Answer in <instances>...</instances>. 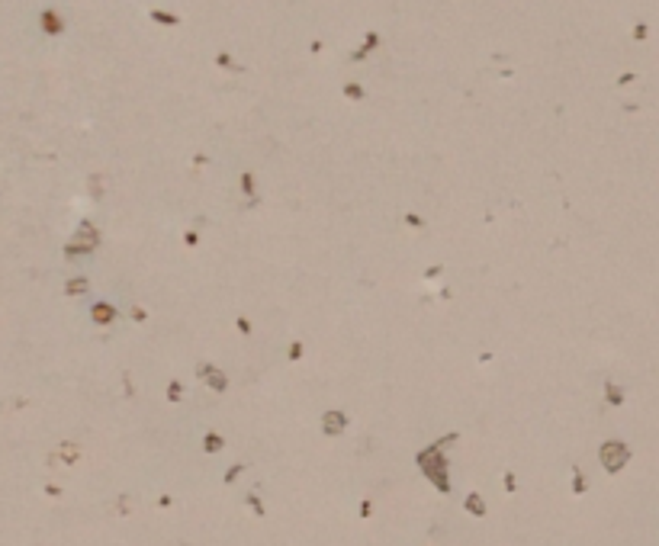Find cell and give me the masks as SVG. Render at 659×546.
Returning <instances> with one entry per match:
<instances>
[{"label": "cell", "instance_id": "obj_17", "mask_svg": "<svg viewBox=\"0 0 659 546\" xmlns=\"http://www.w3.org/2000/svg\"><path fill=\"white\" fill-rule=\"evenodd\" d=\"M344 93H348V97H354V100H360V97H364V90H360L357 84H348V87H344Z\"/></svg>", "mask_w": 659, "mask_h": 546}, {"label": "cell", "instance_id": "obj_10", "mask_svg": "<svg viewBox=\"0 0 659 546\" xmlns=\"http://www.w3.org/2000/svg\"><path fill=\"white\" fill-rule=\"evenodd\" d=\"M604 392H608V402H611V405H621V402H624L621 389H617V386H611V382H608V389H604Z\"/></svg>", "mask_w": 659, "mask_h": 546}, {"label": "cell", "instance_id": "obj_9", "mask_svg": "<svg viewBox=\"0 0 659 546\" xmlns=\"http://www.w3.org/2000/svg\"><path fill=\"white\" fill-rule=\"evenodd\" d=\"M573 491H576V495H582V491H586V479H582V469H579V466L573 469Z\"/></svg>", "mask_w": 659, "mask_h": 546}, {"label": "cell", "instance_id": "obj_7", "mask_svg": "<svg viewBox=\"0 0 659 546\" xmlns=\"http://www.w3.org/2000/svg\"><path fill=\"white\" fill-rule=\"evenodd\" d=\"M466 511H470L473 517H482V514H486V501H482L476 491H470V495H466Z\"/></svg>", "mask_w": 659, "mask_h": 546}, {"label": "cell", "instance_id": "obj_15", "mask_svg": "<svg viewBox=\"0 0 659 546\" xmlns=\"http://www.w3.org/2000/svg\"><path fill=\"white\" fill-rule=\"evenodd\" d=\"M68 292H74V296L87 292V279H74V283H68Z\"/></svg>", "mask_w": 659, "mask_h": 546}, {"label": "cell", "instance_id": "obj_12", "mask_svg": "<svg viewBox=\"0 0 659 546\" xmlns=\"http://www.w3.org/2000/svg\"><path fill=\"white\" fill-rule=\"evenodd\" d=\"M248 508L254 511L257 517H264V504H261V498H257V495H248Z\"/></svg>", "mask_w": 659, "mask_h": 546}, {"label": "cell", "instance_id": "obj_18", "mask_svg": "<svg viewBox=\"0 0 659 546\" xmlns=\"http://www.w3.org/2000/svg\"><path fill=\"white\" fill-rule=\"evenodd\" d=\"M302 357V344L296 341V344H290V360H299Z\"/></svg>", "mask_w": 659, "mask_h": 546}, {"label": "cell", "instance_id": "obj_8", "mask_svg": "<svg viewBox=\"0 0 659 546\" xmlns=\"http://www.w3.org/2000/svg\"><path fill=\"white\" fill-rule=\"evenodd\" d=\"M167 399H171V402H180V399H183V386H180L177 379L167 382Z\"/></svg>", "mask_w": 659, "mask_h": 546}, {"label": "cell", "instance_id": "obj_21", "mask_svg": "<svg viewBox=\"0 0 659 546\" xmlns=\"http://www.w3.org/2000/svg\"><path fill=\"white\" fill-rule=\"evenodd\" d=\"M45 491H49L52 498H58V495H61V488H58V485H45Z\"/></svg>", "mask_w": 659, "mask_h": 546}, {"label": "cell", "instance_id": "obj_20", "mask_svg": "<svg viewBox=\"0 0 659 546\" xmlns=\"http://www.w3.org/2000/svg\"><path fill=\"white\" fill-rule=\"evenodd\" d=\"M370 511H373V504H370V501L360 504V517H370Z\"/></svg>", "mask_w": 659, "mask_h": 546}, {"label": "cell", "instance_id": "obj_16", "mask_svg": "<svg viewBox=\"0 0 659 546\" xmlns=\"http://www.w3.org/2000/svg\"><path fill=\"white\" fill-rule=\"evenodd\" d=\"M241 190H244V193L254 190V177H251V174H241Z\"/></svg>", "mask_w": 659, "mask_h": 546}, {"label": "cell", "instance_id": "obj_3", "mask_svg": "<svg viewBox=\"0 0 659 546\" xmlns=\"http://www.w3.org/2000/svg\"><path fill=\"white\" fill-rule=\"evenodd\" d=\"M196 376H203L209 382V386L216 389V392H225V386H228V379H225V373H219L213 363H203V366H196Z\"/></svg>", "mask_w": 659, "mask_h": 546}, {"label": "cell", "instance_id": "obj_5", "mask_svg": "<svg viewBox=\"0 0 659 546\" xmlns=\"http://www.w3.org/2000/svg\"><path fill=\"white\" fill-rule=\"evenodd\" d=\"M90 315H93V322H97V325H110L113 318H116V309H113V305H106V302H100V305H93Z\"/></svg>", "mask_w": 659, "mask_h": 546}, {"label": "cell", "instance_id": "obj_13", "mask_svg": "<svg viewBox=\"0 0 659 546\" xmlns=\"http://www.w3.org/2000/svg\"><path fill=\"white\" fill-rule=\"evenodd\" d=\"M42 26H49L52 32H61V23L55 19V13H45V16H42Z\"/></svg>", "mask_w": 659, "mask_h": 546}, {"label": "cell", "instance_id": "obj_19", "mask_svg": "<svg viewBox=\"0 0 659 546\" xmlns=\"http://www.w3.org/2000/svg\"><path fill=\"white\" fill-rule=\"evenodd\" d=\"M514 485H518V479H514V473H505V488H508V491H514Z\"/></svg>", "mask_w": 659, "mask_h": 546}, {"label": "cell", "instance_id": "obj_4", "mask_svg": "<svg viewBox=\"0 0 659 546\" xmlns=\"http://www.w3.org/2000/svg\"><path fill=\"white\" fill-rule=\"evenodd\" d=\"M348 427V414L344 411H325V418H322V431L328 434V437H338Z\"/></svg>", "mask_w": 659, "mask_h": 546}, {"label": "cell", "instance_id": "obj_1", "mask_svg": "<svg viewBox=\"0 0 659 546\" xmlns=\"http://www.w3.org/2000/svg\"><path fill=\"white\" fill-rule=\"evenodd\" d=\"M598 456H601V466L608 469V473H621L624 463L630 460V450L624 447L621 440H608V443H601Z\"/></svg>", "mask_w": 659, "mask_h": 546}, {"label": "cell", "instance_id": "obj_6", "mask_svg": "<svg viewBox=\"0 0 659 546\" xmlns=\"http://www.w3.org/2000/svg\"><path fill=\"white\" fill-rule=\"evenodd\" d=\"M222 447H225V437H222V434L209 431L206 437H203V450H206V453H219Z\"/></svg>", "mask_w": 659, "mask_h": 546}, {"label": "cell", "instance_id": "obj_11", "mask_svg": "<svg viewBox=\"0 0 659 546\" xmlns=\"http://www.w3.org/2000/svg\"><path fill=\"white\" fill-rule=\"evenodd\" d=\"M241 473H244V463H235V466H232V469H228V473H225V485H232V482L238 479Z\"/></svg>", "mask_w": 659, "mask_h": 546}, {"label": "cell", "instance_id": "obj_14", "mask_svg": "<svg viewBox=\"0 0 659 546\" xmlns=\"http://www.w3.org/2000/svg\"><path fill=\"white\" fill-rule=\"evenodd\" d=\"M151 19H158V23H167V26L177 23V16H171V13H161V10H154V13H151Z\"/></svg>", "mask_w": 659, "mask_h": 546}, {"label": "cell", "instance_id": "obj_2", "mask_svg": "<svg viewBox=\"0 0 659 546\" xmlns=\"http://www.w3.org/2000/svg\"><path fill=\"white\" fill-rule=\"evenodd\" d=\"M418 463L425 466V473L431 476L434 482H438L440 491H447V476H444V460H440V443H434L431 450H425V453L418 456Z\"/></svg>", "mask_w": 659, "mask_h": 546}]
</instances>
